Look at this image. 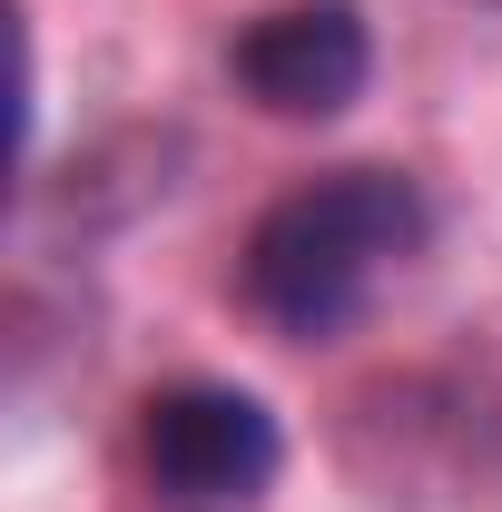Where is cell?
Returning <instances> with one entry per match:
<instances>
[{"label":"cell","instance_id":"7a4b0ae2","mask_svg":"<svg viewBox=\"0 0 502 512\" xmlns=\"http://www.w3.org/2000/svg\"><path fill=\"white\" fill-rule=\"evenodd\" d=\"M138 473L158 512H256L286 473V424L247 384H168L138 404Z\"/></svg>","mask_w":502,"mask_h":512},{"label":"cell","instance_id":"277c9868","mask_svg":"<svg viewBox=\"0 0 502 512\" xmlns=\"http://www.w3.org/2000/svg\"><path fill=\"white\" fill-rule=\"evenodd\" d=\"M493 10H502V0H493Z\"/></svg>","mask_w":502,"mask_h":512},{"label":"cell","instance_id":"6da1fadb","mask_svg":"<svg viewBox=\"0 0 502 512\" xmlns=\"http://www.w3.org/2000/svg\"><path fill=\"white\" fill-rule=\"evenodd\" d=\"M424 247V188L404 168H325L286 188L237 247V306L286 345L355 335L375 286Z\"/></svg>","mask_w":502,"mask_h":512},{"label":"cell","instance_id":"3957f363","mask_svg":"<svg viewBox=\"0 0 502 512\" xmlns=\"http://www.w3.org/2000/svg\"><path fill=\"white\" fill-rule=\"evenodd\" d=\"M227 79L266 119H296V128L345 119L375 79V30L355 0H276L227 40Z\"/></svg>","mask_w":502,"mask_h":512}]
</instances>
